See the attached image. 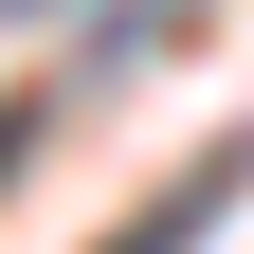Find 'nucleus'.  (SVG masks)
Returning a JSON list of instances; mask_svg holds the SVG:
<instances>
[{
    "mask_svg": "<svg viewBox=\"0 0 254 254\" xmlns=\"http://www.w3.org/2000/svg\"><path fill=\"white\" fill-rule=\"evenodd\" d=\"M18 145H37V127H18V109H0V164H18Z\"/></svg>",
    "mask_w": 254,
    "mask_h": 254,
    "instance_id": "nucleus-2",
    "label": "nucleus"
},
{
    "mask_svg": "<svg viewBox=\"0 0 254 254\" xmlns=\"http://www.w3.org/2000/svg\"><path fill=\"white\" fill-rule=\"evenodd\" d=\"M236 200H254V145H200V164H182L164 200H127V218H109L91 254H200V236H218Z\"/></svg>",
    "mask_w": 254,
    "mask_h": 254,
    "instance_id": "nucleus-1",
    "label": "nucleus"
}]
</instances>
